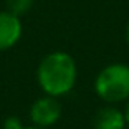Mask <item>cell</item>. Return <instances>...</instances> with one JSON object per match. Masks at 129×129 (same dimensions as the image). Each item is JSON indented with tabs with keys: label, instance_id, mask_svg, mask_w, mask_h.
I'll return each instance as SVG.
<instances>
[{
	"label": "cell",
	"instance_id": "8992f818",
	"mask_svg": "<svg viewBox=\"0 0 129 129\" xmlns=\"http://www.w3.org/2000/svg\"><path fill=\"white\" fill-rule=\"evenodd\" d=\"M33 5V0H7V8L13 15H25Z\"/></svg>",
	"mask_w": 129,
	"mask_h": 129
},
{
	"label": "cell",
	"instance_id": "9c48e42d",
	"mask_svg": "<svg viewBox=\"0 0 129 129\" xmlns=\"http://www.w3.org/2000/svg\"><path fill=\"white\" fill-rule=\"evenodd\" d=\"M18 129H40V127H22V126H20Z\"/></svg>",
	"mask_w": 129,
	"mask_h": 129
},
{
	"label": "cell",
	"instance_id": "5b68a950",
	"mask_svg": "<svg viewBox=\"0 0 129 129\" xmlns=\"http://www.w3.org/2000/svg\"><path fill=\"white\" fill-rule=\"evenodd\" d=\"M126 118L114 108H103L94 116V129H122Z\"/></svg>",
	"mask_w": 129,
	"mask_h": 129
},
{
	"label": "cell",
	"instance_id": "6da1fadb",
	"mask_svg": "<svg viewBox=\"0 0 129 129\" xmlns=\"http://www.w3.org/2000/svg\"><path fill=\"white\" fill-rule=\"evenodd\" d=\"M40 86L51 96L68 93L76 81V63L68 53H50L38 66Z\"/></svg>",
	"mask_w": 129,
	"mask_h": 129
},
{
	"label": "cell",
	"instance_id": "277c9868",
	"mask_svg": "<svg viewBox=\"0 0 129 129\" xmlns=\"http://www.w3.org/2000/svg\"><path fill=\"white\" fill-rule=\"evenodd\" d=\"M22 37V22L20 17L12 12H0V50L13 46Z\"/></svg>",
	"mask_w": 129,
	"mask_h": 129
},
{
	"label": "cell",
	"instance_id": "52a82bcc",
	"mask_svg": "<svg viewBox=\"0 0 129 129\" xmlns=\"http://www.w3.org/2000/svg\"><path fill=\"white\" fill-rule=\"evenodd\" d=\"M126 40H127V43H129V23H127V28H126Z\"/></svg>",
	"mask_w": 129,
	"mask_h": 129
},
{
	"label": "cell",
	"instance_id": "7a4b0ae2",
	"mask_svg": "<svg viewBox=\"0 0 129 129\" xmlns=\"http://www.w3.org/2000/svg\"><path fill=\"white\" fill-rule=\"evenodd\" d=\"M96 93L106 101H122L129 96V66L109 64L96 78Z\"/></svg>",
	"mask_w": 129,
	"mask_h": 129
},
{
	"label": "cell",
	"instance_id": "ba28073f",
	"mask_svg": "<svg viewBox=\"0 0 129 129\" xmlns=\"http://www.w3.org/2000/svg\"><path fill=\"white\" fill-rule=\"evenodd\" d=\"M124 118H126V122H129V106H127V111H126V116H124Z\"/></svg>",
	"mask_w": 129,
	"mask_h": 129
},
{
	"label": "cell",
	"instance_id": "3957f363",
	"mask_svg": "<svg viewBox=\"0 0 129 129\" xmlns=\"http://www.w3.org/2000/svg\"><path fill=\"white\" fill-rule=\"evenodd\" d=\"M60 116H61V104L51 94L37 99L30 109V118L33 124L40 126V127L55 124Z\"/></svg>",
	"mask_w": 129,
	"mask_h": 129
}]
</instances>
